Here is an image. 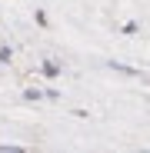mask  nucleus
<instances>
[{"instance_id":"obj_2","label":"nucleus","mask_w":150,"mask_h":153,"mask_svg":"<svg viewBox=\"0 0 150 153\" xmlns=\"http://www.w3.org/2000/svg\"><path fill=\"white\" fill-rule=\"evenodd\" d=\"M13 60V50L10 47H0V63H10Z\"/></svg>"},{"instance_id":"obj_1","label":"nucleus","mask_w":150,"mask_h":153,"mask_svg":"<svg viewBox=\"0 0 150 153\" xmlns=\"http://www.w3.org/2000/svg\"><path fill=\"white\" fill-rule=\"evenodd\" d=\"M40 70H43V76H50V80H54V76H60V67H57L54 60H47V63H43Z\"/></svg>"}]
</instances>
